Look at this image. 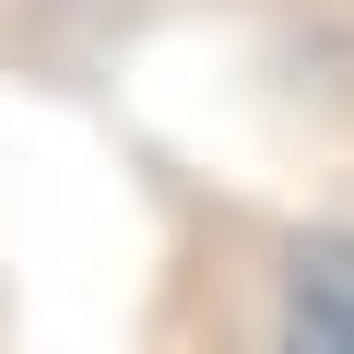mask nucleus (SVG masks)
I'll return each instance as SVG.
<instances>
[{
  "instance_id": "f257e3e1",
  "label": "nucleus",
  "mask_w": 354,
  "mask_h": 354,
  "mask_svg": "<svg viewBox=\"0 0 354 354\" xmlns=\"http://www.w3.org/2000/svg\"><path fill=\"white\" fill-rule=\"evenodd\" d=\"M283 354H354V236H307L283 272Z\"/></svg>"
}]
</instances>
